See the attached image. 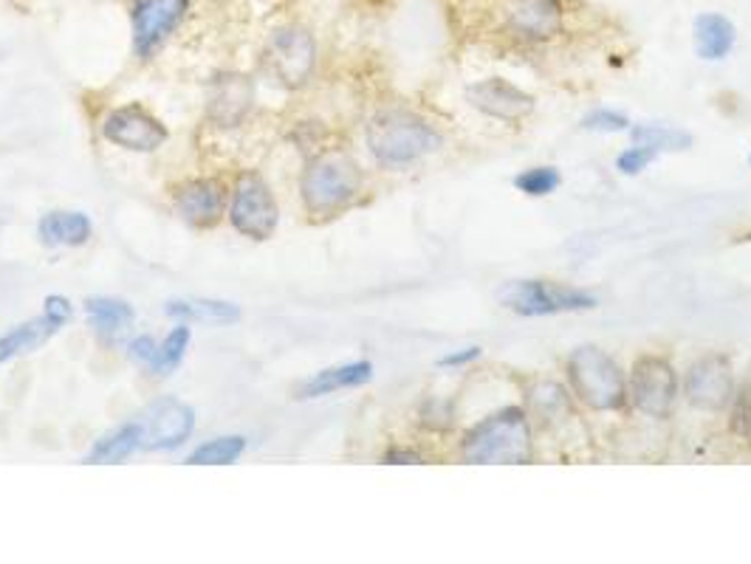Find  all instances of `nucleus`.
<instances>
[{"mask_svg":"<svg viewBox=\"0 0 751 564\" xmlns=\"http://www.w3.org/2000/svg\"><path fill=\"white\" fill-rule=\"evenodd\" d=\"M368 147L384 167H407L441 147V136L410 111H382L370 119Z\"/></svg>","mask_w":751,"mask_h":564,"instance_id":"nucleus-1","label":"nucleus"},{"mask_svg":"<svg viewBox=\"0 0 751 564\" xmlns=\"http://www.w3.org/2000/svg\"><path fill=\"white\" fill-rule=\"evenodd\" d=\"M467 463H526L531 458V429L528 415L517 407H506L489 415L463 438L461 449Z\"/></svg>","mask_w":751,"mask_h":564,"instance_id":"nucleus-2","label":"nucleus"},{"mask_svg":"<svg viewBox=\"0 0 751 564\" xmlns=\"http://www.w3.org/2000/svg\"><path fill=\"white\" fill-rule=\"evenodd\" d=\"M568 381H571L573 395L596 413H610V409H619L625 404V375L605 350H573L571 359H568Z\"/></svg>","mask_w":751,"mask_h":564,"instance_id":"nucleus-3","label":"nucleus"},{"mask_svg":"<svg viewBox=\"0 0 751 564\" xmlns=\"http://www.w3.org/2000/svg\"><path fill=\"white\" fill-rule=\"evenodd\" d=\"M362 176L348 156L330 153L316 158L303 176V198L314 215H334L359 195Z\"/></svg>","mask_w":751,"mask_h":564,"instance_id":"nucleus-4","label":"nucleus"},{"mask_svg":"<svg viewBox=\"0 0 751 564\" xmlns=\"http://www.w3.org/2000/svg\"><path fill=\"white\" fill-rule=\"evenodd\" d=\"M501 300L506 308H512L514 314L520 316L576 314V311L596 308V296L542 280L508 282L506 289L501 291Z\"/></svg>","mask_w":751,"mask_h":564,"instance_id":"nucleus-5","label":"nucleus"},{"mask_svg":"<svg viewBox=\"0 0 751 564\" xmlns=\"http://www.w3.org/2000/svg\"><path fill=\"white\" fill-rule=\"evenodd\" d=\"M192 0H133L131 29L138 57H150L190 12Z\"/></svg>","mask_w":751,"mask_h":564,"instance_id":"nucleus-6","label":"nucleus"},{"mask_svg":"<svg viewBox=\"0 0 751 564\" xmlns=\"http://www.w3.org/2000/svg\"><path fill=\"white\" fill-rule=\"evenodd\" d=\"M679 395V375L670 368V361L644 356L636 361L630 375V401L639 413L650 418H666Z\"/></svg>","mask_w":751,"mask_h":564,"instance_id":"nucleus-7","label":"nucleus"},{"mask_svg":"<svg viewBox=\"0 0 751 564\" xmlns=\"http://www.w3.org/2000/svg\"><path fill=\"white\" fill-rule=\"evenodd\" d=\"M229 221L240 235L266 240L277 226V201L260 176H244L232 195Z\"/></svg>","mask_w":751,"mask_h":564,"instance_id":"nucleus-8","label":"nucleus"},{"mask_svg":"<svg viewBox=\"0 0 751 564\" xmlns=\"http://www.w3.org/2000/svg\"><path fill=\"white\" fill-rule=\"evenodd\" d=\"M266 63L283 86L300 88L311 77L316 63V46L305 29H280L271 34L269 48H266Z\"/></svg>","mask_w":751,"mask_h":564,"instance_id":"nucleus-9","label":"nucleus"},{"mask_svg":"<svg viewBox=\"0 0 751 564\" xmlns=\"http://www.w3.org/2000/svg\"><path fill=\"white\" fill-rule=\"evenodd\" d=\"M142 449L170 452L178 449L195 429V413L184 401L161 398L142 415Z\"/></svg>","mask_w":751,"mask_h":564,"instance_id":"nucleus-10","label":"nucleus"},{"mask_svg":"<svg viewBox=\"0 0 751 564\" xmlns=\"http://www.w3.org/2000/svg\"><path fill=\"white\" fill-rule=\"evenodd\" d=\"M102 136L111 145L133 153H153L167 142V127L138 105L116 108L102 122Z\"/></svg>","mask_w":751,"mask_h":564,"instance_id":"nucleus-11","label":"nucleus"},{"mask_svg":"<svg viewBox=\"0 0 751 564\" xmlns=\"http://www.w3.org/2000/svg\"><path fill=\"white\" fill-rule=\"evenodd\" d=\"M686 398L700 409H726L731 404V364L724 356H706L686 373Z\"/></svg>","mask_w":751,"mask_h":564,"instance_id":"nucleus-12","label":"nucleus"},{"mask_svg":"<svg viewBox=\"0 0 751 564\" xmlns=\"http://www.w3.org/2000/svg\"><path fill=\"white\" fill-rule=\"evenodd\" d=\"M506 29L531 43L557 37L562 32L560 0H506Z\"/></svg>","mask_w":751,"mask_h":564,"instance_id":"nucleus-13","label":"nucleus"},{"mask_svg":"<svg viewBox=\"0 0 751 564\" xmlns=\"http://www.w3.org/2000/svg\"><path fill=\"white\" fill-rule=\"evenodd\" d=\"M467 99L472 102V108L492 119H501V122H520L534 108V99L526 91L501 77L483 79V82L472 86L467 91Z\"/></svg>","mask_w":751,"mask_h":564,"instance_id":"nucleus-14","label":"nucleus"},{"mask_svg":"<svg viewBox=\"0 0 751 564\" xmlns=\"http://www.w3.org/2000/svg\"><path fill=\"white\" fill-rule=\"evenodd\" d=\"M176 206L190 224L212 226L224 215L226 192L217 181H192L176 195Z\"/></svg>","mask_w":751,"mask_h":564,"instance_id":"nucleus-15","label":"nucleus"},{"mask_svg":"<svg viewBox=\"0 0 751 564\" xmlns=\"http://www.w3.org/2000/svg\"><path fill=\"white\" fill-rule=\"evenodd\" d=\"M370 379H373L370 361H350V364H339V368H328L323 373L311 375L300 387V398H320V395H330L336 390L362 387Z\"/></svg>","mask_w":751,"mask_h":564,"instance_id":"nucleus-16","label":"nucleus"},{"mask_svg":"<svg viewBox=\"0 0 751 564\" xmlns=\"http://www.w3.org/2000/svg\"><path fill=\"white\" fill-rule=\"evenodd\" d=\"M692 37H695V52L704 59H724L735 48V26L724 14H698L692 26Z\"/></svg>","mask_w":751,"mask_h":564,"instance_id":"nucleus-17","label":"nucleus"},{"mask_svg":"<svg viewBox=\"0 0 751 564\" xmlns=\"http://www.w3.org/2000/svg\"><path fill=\"white\" fill-rule=\"evenodd\" d=\"M37 232L48 246H82L88 244L93 226L82 212H48L37 224Z\"/></svg>","mask_w":751,"mask_h":564,"instance_id":"nucleus-18","label":"nucleus"},{"mask_svg":"<svg viewBox=\"0 0 751 564\" xmlns=\"http://www.w3.org/2000/svg\"><path fill=\"white\" fill-rule=\"evenodd\" d=\"M86 314L91 319L93 330L102 339H119L133 325L136 314L125 300H113V296H93L86 302Z\"/></svg>","mask_w":751,"mask_h":564,"instance_id":"nucleus-19","label":"nucleus"},{"mask_svg":"<svg viewBox=\"0 0 751 564\" xmlns=\"http://www.w3.org/2000/svg\"><path fill=\"white\" fill-rule=\"evenodd\" d=\"M57 330L59 328L52 319H48V316L23 322V325H18V328H12L9 334L0 336V364H7V361H12L14 356H20V353H29V350L43 345V341H46L48 336L57 334Z\"/></svg>","mask_w":751,"mask_h":564,"instance_id":"nucleus-20","label":"nucleus"},{"mask_svg":"<svg viewBox=\"0 0 751 564\" xmlns=\"http://www.w3.org/2000/svg\"><path fill=\"white\" fill-rule=\"evenodd\" d=\"M212 116L221 125H237L244 119L246 108H249V86L240 77H226L224 82H217L215 93L210 99Z\"/></svg>","mask_w":751,"mask_h":564,"instance_id":"nucleus-21","label":"nucleus"},{"mask_svg":"<svg viewBox=\"0 0 751 564\" xmlns=\"http://www.w3.org/2000/svg\"><path fill=\"white\" fill-rule=\"evenodd\" d=\"M136 449H142V424L133 420V424H125V427H119L116 432L97 440V447L88 452L86 463H122V460L131 458Z\"/></svg>","mask_w":751,"mask_h":564,"instance_id":"nucleus-22","label":"nucleus"},{"mask_svg":"<svg viewBox=\"0 0 751 564\" xmlns=\"http://www.w3.org/2000/svg\"><path fill=\"white\" fill-rule=\"evenodd\" d=\"M167 314L178 319H201V322H237L240 308L232 302L221 300H178L167 302Z\"/></svg>","mask_w":751,"mask_h":564,"instance_id":"nucleus-23","label":"nucleus"},{"mask_svg":"<svg viewBox=\"0 0 751 564\" xmlns=\"http://www.w3.org/2000/svg\"><path fill=\"white\" fill-rule=\"evenodd\" d=\"M244 452H246V438H240V435H229V438L206 440L204 447H198L195 452L187 458V463H190V466H226V463H235V460Z\"/></svg>","mask_w":751,"mask_h":564,"instance_id":"nucleus-24","label":"nucleus"},{"mask_svg":"<svg viewBox=\"0 0 751 564\" xmlns=\"http://www.w3.org/2000/svg\"><path fill=\"white\" fill-rule=\"evenodd\" d=\"M632 142L639 147H650V150H684L692 145V138L684 131H675L670 125H639L630 131Z\"/></svg>","mask_w":751,"mask_h":564,"instance_id":"nucleus-25","label":"nucleus"},{"mask_svg":"<svg viewBox=\"0 0 751 564\" xmlns=\"http://www.w3.org/2000/svg\"><path fill=\"white\" fill-rule=\"evenodd\" d=\"M187 348H190V328H187V325H178V328H172L170 334H167V339L158 345V353L156 361H153L150 373L170 375L172 370L184 361Z\"/></svg>","mask_w":751,"mask_h":564,"instance_id":"nucleus-26","label":"nucleus"},{"mask_svg":"<svg viewBox=\"0 0 751 564\" xmlns=\"http://www.w3.org/2000/svg\"><path fill=\"white\" fill-rule=\"evenodd\" d=\"M528 404H531V413L537 415L542 424L568 415V395L565 390L557 387V384H537V387H531Z\"/></svg>","mask_w":751,"mask_h":564,"instance_id":"nucleus-27","label":"nucleus"},{"mask_svg":"<svg viewBox=\"0 0 751 564\" xmlns=\"http://www.w3.org/2000/svg\"><path fill=\"white\" fill-rule=\"evenodd\" d=\"M560 172L553 170V167H531V170L520 172V176L514 178V187H517V192H523V195L542 198L551 195V192L560 187Z\"/></svg>","mask_w":751,"mask_h":564,"instance_id":"nucleus-28","label":"nucleus"},{"mask_svg":"<svg viewBox=\"0 0 751 564\" xmlns=\"http://www.w3.org/2000/svg\"><path fill=\"white\" fill-rule=\"evenodd\" d=\"M582 127H585V131H596V133H621L630 127V119H627L625 113L599 108V111L587 113V116L582 119Z\"/></svg>","mask_w":751,"mask_h":564,"instance_id":"nucleus-29","label":"nucleus"},{"mask_svg":"<svg viewBox=\"0 0 751 564\" xmlns=\"http://www.w3.org/2000/svg\"><path fill=\"white\" fill-rule=\"evenodd\" d=\"M652 158H655V150L636 145V147H627V150L616 158V167H619L625 176H639V172H644L647 167H650Z\"/></svg>","mask_w":751,"mask_h":564,"instance_id":"nucleus-30","label":"nucleus"},{"mask_svg":"<svg viewBox=\"0 0 751 564\" xmlns=\"http://www.w3.org/2000/svg\"><path fill=\"white\" fill-rule=\"evenodd\" d=\"M71 314H74V308H71V302H68L66 296L52 294V296H46V302H43V316H48V319H52L57 328H63V325L71 319Z\"/></svg>","mask_w":751,"mask_h":564,"instance_id":"nucleus-31","label":"nucleus"},{"mask_svg":"<svg viewBox=\"0 0 751 564\" xmlns=\"http://www.w3.org/2000/svg\"><path fill=\"white\" fill-rule=\"evenodd\" d=\"M735 432L751 435V387H746L740 393V398L735 401V420H731Z\"/></svg>","mask_w":751,"mask_h":564,"instance_id":"nucleus-32","label":"nucleus"},{"mask_svg":"<svg viewBox=\"0 0 751 564\" xmlns=\"http://www.w3.org/2000/svg\"><path fill=\"white\" fill-rule=\"evenodd\" d=\"M156 353H158V345L150 339V336H138V339L131 345V359L138 361V364H142V368H147V370L153 368Z\"/></svg>","mask_w":751,"mask_h":564,"instance_id":"nucleus-33","label":"nucleus"},{"mask_svg":"<svg viewBox=\"0 0 751 564\" xmlns=\"http://www.w3.org/2000/svg\"><path fill=\"white\" fill-rule=\"evenodd\" d=\"M474 359H481V348H467L461 350V353H449L444 356L438 364H441V368H463V364H469V361Z\"/></svg>","mask_w":751,"mask_h":564,"instance_id":"nucleus-34","label":"nucleus"},{"mask_svg":"<svg viewBox=\"0 0 751 564\" xmlns=\"http://www.w3.org/2000/svg\"><path fill=\"white\" fill-rule=\"evenodd\" d=\"M388 463H422V458L415 452H404V449H393V452L384 454Z\"/></svg>","mask_w":751,"mask_h":564,"instance_id":"nucleus-35","label":"nucleus"},{"mask_svg":"<svg viewBox=\"0 0 751 564\" xmlns=\"http://www.w3.org/2000/svg\"><path fill=\"white\" fill-rule=\"evenodd\" d=\"M749 161H751V156H749Z\"/></svg>","mask_w":751,"mask_h":564,"instance_id":"nucleus-36","label":"nucleus"}]
</instances>
